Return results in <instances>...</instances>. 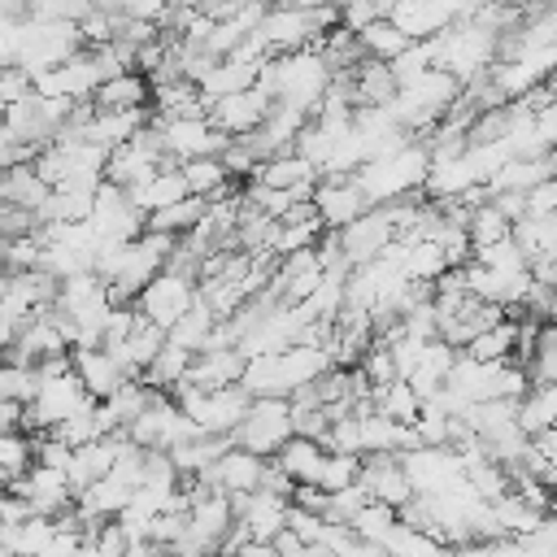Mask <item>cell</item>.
Returning a JSON list of instances; mask_svg holds the SVG:
<instances>
[{"label":"cell","mask_w":557,"mask_h":557,"mask_svg":"<svg viewBox=\"0 0 557 557\" xmlns=\"http://www.w3.org/2000/svg\"><path fill=\"white\" fill-rule=\"evenodd\" d=\"M13 339H17V326H13V322H9L4 313H0V361L9 357V348H13Z\"/></svg>","instance_id":"83f0119b"},{"label":"cell","mask_w":557,"mask_h":557,"mask_svg":"<svg viewBox=\"0 0 557 557\" xmlns=\"http://www.w3.org/2000/svg\"><path fill=\"white\" fill-rule=\"evenodd\" d=\"M313 209H318V218H322L326 231H344L361 213H370V205H366V196H361V187L352 178H344V183H318L313 187Z\"/></svg>","instance_id":"7c38bea8"},{"label":"cell","mask_w":557,"mask_h":557,"mask_svg":"<svg viewBox=\"0 0 557 557\" xmlns=\"http://www.w3.org/2000/svg\"><path fill=\"white\" fill-rule=\"evenodd\" d=\"M70 357H74V374H78V383L87 387L91 400H109L122 383H131V374L122 370V361L109 348H83V352H70Z\"/></svg>","instance_id":"4fadbf2b"},{"label":"cell","mask_w":557,"mask_h":557,"mask_svg":"<svg viewBox=\"0 0 557 557\" xmlns=\"http://www.w3.org/2000/svg\"><path fill=\"white\" fill-rule=\"evenodd\" d=\"M91 104H96V109H104V113L144 109V104H152V83H148L139 70H131V74H117V78L100 83V91H96V100H91Z\"/></svg>","instance_id":"e0dca14e"},{"label":"cell","mask_w":557,"mask_h":557,"mask_svg":"<svg viewBox=\"0 0 557 557\" xmlns=\"http://www.w3.org/2000/svg\"><path fill=\"white\" fill-rule=\"evenodd\" d=\"M239 379H244V352L239 348H213V352H200L191 361L183 387L218 392V387H239Z\"/></svg>","instance_id":"5bb4252c"},{"label":"cell","mask_w":557,"mask_h":557,"mask_svg":"<svg viewBox=\"0 0 557 557\" xmlns=\"http://www.w3.org/2000/svg\"><path fill=\"white\" fill-rule=\"evenodd\" d=\"M379 548H383L387 557H448V548H444L440 540H431L426 531H418V527H409V522H396Z\"/></svg>","instance_id":"44dd1931"},{"label":"cell","mask_w":557,"mask_h":557,"mask_svg":"<svg viewBox=\"0 0 557 557\" xmlns=\"http://www.w3.org/2000/svg\"><path fill=\"white\" fill-rule=\"evenodd\" d=\"M191 191H187V178H183V170L178 165H165L157 178H148L139 191H131V205L144 213V218H152V213H165V209H174L178 200H187Z\"/></svg>","instance_id":"2e32d148"},{"label":"cell","mask_w":557,"mask_h":557,"mask_svg":"<svg viewBox=\"0 0 557 557\" xmlns=\"http://www.w3.org/2000/svg\"><path fill=\"white\" fill-rule=\"evenodd\" d=\"M174 400H178V409L196 422L200 435H222V440H231V435L239 431V422H244V413H248V405H252V396H248L244 387H218V392L178 387Z\"/></svg>","instance_id":"7a4b0ae2"},{"label":"cell","mask_w":557,"mask_h":557,"mask_svg":"<svg viewBox=\"0 0 557 557\" xmlns=\"http://www.w3.org/2000/svg\"><path fill=\"white\" fill-rule=\"evenodd\" d=\"M196 305H200V283L187 278V274H174V270H161V274L139 292V300H135V309H139L152 326H161L165 335H170L174 322L187 318Z\"/></svg>","instance_id":"277c9868"},{"label":"cell","mask_w":557,"mask_h":557,"mask_svg":"<svg viewBox=\"0 0 557 557\" xmlns=\"http://www.w3.org/2000/svg\"><path fill=\"white\" fill-rule=\"evenodd\" d=\"M426 174H431V152H426L422 139H413L409 148H400V152H392L383 161L361 165L352 174V183L361 187L370 209H383V205H396V200H409L413 191H422Z\"/></svg>","instance_id":"6da1fadb"},{"label":"cell","mask_w":557,"mask_h":557,"mask_svg":"<svg viewBox=\"0 0 557 557\" xmlns=\"http://www.w3.org/2000/svg\"><path fill=\"white\" fill-rule=\"evenodd\" d=\"M4 492H17L39 518H61L65 509H74V487H70L65 470H52V466H35L26 479H17Z\"/></svg>","instance_id":"9c48e42d"},{"label":"cell","mask_w":557,"mask_h":557,"mask_svg":"<svg viewBox=\"0 0 557 557\" xmlns=\"http://www.w3.org/2000/svg\"><path fill=\"white\" fill-rule=\"evenodd\" d=\"M374 409H379L383 418L400 422V426H413L418 413H422V400H418V392H413L405 379H396V383H387V387L374 392Z\"/></svg>","instance_id":"7402d4cb"},{"label":"cell","mask_w":557,"mask_h":557,"mask_svg":"<svg viewBox=\"0 0 557 557\" xmlns=\"http://www.w3.org/2000/svg\"><path fill=\"white\" fill-rule=\"evenodd\" d=\"M326 453H331V448H322V444H313V440L292 435V440L278 448L274 466H278V470L292 479V487H318L322 466H326Z\"/></svg>","instance_id":"9a60e30c"},{"label":"cell","mask_w":557,"mask_h":557,"mask_svg":"<svg viewBox=\"0 0 557 557\" xmlns=\"http://www.w3.org/2000/svg\"><path fill=\"white\" fill-rule=\"evenodd\" d=\"M213 326H218V318H213V309L200 300L187 318H178V322H174V331H170L165 339H170L174 348H187L191 357H200V352L209 348V339H213Z\"/></svg>","instance_id":"d6986e66"},{"label":"cell","mask_w":557,"mask_h":557,"mask_svg":"<svg viewBox=\"0 0 557 557\" xmlns=\"http://www.w3.org/2000/svg\"><path fill=\"white\" fill-rule=\"evenodd\" d=\"M265 470H270V461L265 457H257V453H244V448H226L205 474H200V483L209 487V492H222V496H231V500H239V496H252V492H261V483H265Z\"/></svg>","instance_id":"8992f818"},{"label":"cell","mask_w":557,"mask_h":557,"mask_svg":"<svg viewBox=\"0 0 557 557\" xmlns=\"http://www.w3.org/2000/svg\"><path fill=\"white\" fill-rule=\"evenodd\" d=\"M235 557H283V553H278L274 544H257V540H248V544H244Z\"/></svg>","instance_id":"4316f807"},{"label":"cell","mask_w":557,"mask_h":557,"mask_svg":"<svg viewBox=\"0 0 557 557\" xmlns=\"http://www.w3.org/2000/svg\"><path fill=\"white\" fill-rule=\"evenodd\" d=\"M392 78H396V87H409V83H418L422 74H431L435 70V57H431V39L426 44H409L392 65Z\"/></svg>","instance_id":"d4e9b609"},{"label":"cell","mask_w":557,"mask_h":557,"mask_svg":"<svg viewBox=\"0 0 557 557\" xmlns=\"http://www.w3.org/2000/svg\"><path fill=\"white\" fill-rule=\"evenodd\" d=\"M287 440H292V400H283V396H257V400L248 405L239 431L231 435L235 448L257 453V457H265V461H274Z\"/></svg>","instance_id":"3957f363"},{"label":"cell","mask_w":557,"mask_h":557,"mask_svg":"<svg viewBox=\"0 0 557 557\" xmlns=\"http://www.w3.org/2000/svg\"><path fill=\"white\" fill-rule=\"evenodd\" d=\"M235 505V522L244 527V535L248 540H257V544H274L283 531H287V509H292V500L287 496H278V492H252V496H239V500H231Z\"/></svg>","instance_id":"ba28073f"},{"label":"cell","mask_w":557,"mask_h":557,"mask_svg":"<svg viewBox=\"0 0 557 557\" xmlns=\"http://www.w3.org/2000/svg\"><path fill=\"white\" fill-rule=\"evenodd\" d=\"M357 483L366 487V496H370L374 505H387V509H396V513L413 500V483H409L400 457H366Z\"/></svg>","instance_id":"30bf717a"},{"label":"cell","mask_w":557,"mask_h":557,"mask_svg":"<svg viewBox=\"0 0 557 557\" xmlns=\"http://www.w3.org/2000/svg\"><path fill=\"white\" fill-rule=\"evenodd\" d=\"M270 96L265 91H239V96H226V100H213L209 104V122L226 135V139H244V135H252L261 122H265V113H270Z\"/></svg>","instance_id":"8fae6325"},{"label":"cell","mask_w":557,"mask_h":557,"mask_svg":"<svg viewBox=\"0 0 557 557\" xmlns=\"http://www.w3.org/2000/svg\"><path fill=\"white\" fill-rule=\"evenodd\" d=\"M191 361H196V357H191L187 348H174V344L165 339V348L157 352V361L144 370V383H148L152 392H165V396H170V392H178V387L187 383Z\"/></svg>","instance_id":"ac0fdd59"},{"label":"cell","mask_w":557,"mask_h":557,"mask_svg":"<svg viewBox=\"0 0 557 557\" xmlns=\"http://www.w3.org/2000/svg\"><path fill=\"white\" fill-rule=\"evenodd\" d=\"M22 418H26V409L13 405V400H4V405H0V440L13 435V431H22Z\"/></svg>","instance_id":"484cf974"},{"label":"cell","mask_w":557,"mask_h":557,"mask_svg":"<svg viewBox=\"0 0 557 557\" xmlns=\"http://www.w3.org/2000/svg\"><path fill=\"white\" fill-rule=\"evenodd\" d=\"M357 44H361V52H366L370 61H383V65H392V61L409 48V39H405L387 17H383V22H374L370 30H361V35H357Z\"/></svg>","instance_id":"603a6c76"},{"label":"cell","mask_w":557,"mask_h":557,"mask_svg":"<svg viewBox=\"0 0 557 557\" xmlns=\"http://www.w3.org/2000/svg\"><path fill=\"white\" fill-rule=\"evenodd\" d=\"M157 131H161V148H165V161L170 165H187V161H200V157H218L226 148V135L205 117H174V122H161L152 117Z\"/></svg>","instance_id":"5b68a950"},{"label":"cell","mask_w":557,"mask_h":557,"mask_svg":"<svg viewBox=\"0 0 557 557\" xmlns=\"http://www.w3.org/2000/svg\"><path fill=\"white\" fill-rule=\"evenodd\" d=\"M339 244H344V261L357 270V265H370L387 252V244H396V226H392V213L387 209H370L361 213L352 226L339 231Z\"/></svg>","instance_id":"52a82bcc"},{"label":"cell","mask_w":557,"mask_h":557,"mask_svg":"<svg viewBox=\"0 0 557 557\" xmlns=\"http://www.w3.org/2000/svg\"><path fill=\"white\" fill-rule=\"evenodd\" d=\"M357 479H361V457H352V453H326V466H322V479H318V487L326 496H339V492L357 487Z\"/></svg>","instance_id":"cb8c5ba5"},{"label":"cell","mask_w":557,"mask_h":557,"mask_svg":"<svg viewBox=\"0 0 557 557\" xmlns=\"http://www.w3.org/2000/svg\"><path fill=\"white\" fill-rule=\"evenodd\" d=\"M35 470V435L13 431L0 440V492L13 487L17 479H26Z\"/></svg>","instance_id":"ffe728a7"}]
</instances>
